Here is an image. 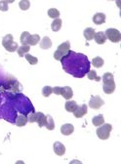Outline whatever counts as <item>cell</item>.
<instances>
[{"instance_id":"cell-1","label":"cell","mask_w":121,"mask_h":164,"mask_svg":"<svg viewBox=\"0 0 121 164\" xmlns=\"http://www.w3.org/2000/svg\"><path fill=\"white\" fill-rule=\"evenodd\" d=\"M111 130L112 126L110 124H103L97 129V135L101 140H108Z\"/></svg>"},{"instance_id":"cell-2","label":"cell","mask_w":121,"mask_h":164,"mask_svg":"<svg viewBox=\"0 0 121 164\" xmlns=\"http://www.w3.org/2000/svg\"><path fill=\"white\" fill-rule=\"evenodd\" d=\"M106 37L108 38L111 42L118 43L121 41V33L119 30H115V28H108L106 30Z\"/></svg>"},{"instance_id":"cell-3","label":"cell","mask_w":121,"mask_h":164,"mask_svg":"<svg viewBox=\"0 0 121 164\" xmlns=\"http://www.w3.org/2000/svg\"><path fill=\"white\" fill-rule=\"evenodd\" d=\"M105 105V102L100 96H93L91 98L90 102H89V106L93 109H99Z\"/></svg>"},{"instance_id":"cell-4","label":"cell","mask_w":121,"mask_h":164,"mask_svg":"<svg viewBox=\"0 0 121 164\" xmlns=\"http://www.w3.org/2000/svg\"><path fill=\"white\" fill-rule=\"evenodd\" d=\"M87 113H88V106L86 105H82L80 106H77V108L75 109L73 114L76 118H81V117L85 116Z\"/></svg>"},{"instance_id":"cell-5","label":"cell","mask_w":121,"mask_h":164,"mask_svg":"<svg viewBox=\"0 0 121 164\" xmlns=\"http://www.w3.org/2000/svg\"><path fill=\"white\" fill-rule=\"evenodd\" d=\"M53 149H54V152L57 155H59V156H62V155H64L65 153V146L60 142L55 143L53 146Z\"/></svg>"},{"instance_id":"cell-6","label":"cell","mask_w":121,"mask_h":164,"mask_svg":"<svg viewBox=\"0 0 121 164\" xmlns=\"http://www.w3.org/2000/svg\"><path fill=\"white\" fill-rule=\"evenodd\" d=\"M74 131V127L72 124H64L61 127V133L63 135H65V136H70L73 133Z\"/></svg>"},{"instance_id":"cell-7","label":"cell","mask_w":121,"mask_h":164,"mask_svg":"<svg viewBox=\"0 0 121 164\" xmlns=\"http://www.w3.org/2000/svg\"><path fill=\"white\" fill-rule=\"evenodd\" d=\"M106 15L103 13H97L93 17V22L95 25H103L106 23Z\"/></svg>"},{"instance_id":"cell-8","label":"cell","mask_w":121,"mask_h":164,"mask_svg":"<svg viewBox=\"0 0 121 164\" xmlns=\"http://www.w3.org/2000/svg\"><path fill=\"white\" fill-rule=\"evenodd\" d=\"M62 95L65 100H70L73 96V91L70 86H65V87H62Z\"/></svg>"},{"instance_id":"cell-9","label":"cell","mask_w":121,"mask_h":164,"mask_svg":"<svg viewBox=\"0 0 121 164\" xmlns=\"http://www.w3.org/2000/svg\"><path fill=\"white\" fill-rule=\"evenodd\" d=\"M39 45H40V48H41V49H44V50H48V49H50L52 47L53 43H52L51 39L49 38L48 36H45V37H43L42 40L40 41Z\"/></svg>"},{"instance_id":"cell-10","label":"cell","mask_w":121,"mask_h":164,"mask_svg":"<svg viewBox=\"0 0 121 164\" xmlns=\"http://www.w3.org/2000/svg\"><path fill=\"white\" fill-rule=\"evenodd\" d=\"M94 39H95V41H96V43H98V44H100V45L105 44L106 41V34H105V32H103V31H100V32L95 33Z\"/></svg>"},{"instance_id":"cell-11","label":"cell","mask_w":121,"mask_h":164,"mask_svg":"<svg viewBox=\"0 0 121 164\" xmlns=\"http://www.w3.org/2000/svg\"><path fill=\"white\" fill-rule=\"evenodd\" d=\"M35 122H37L39 127L45 126L46 123V115H44L42 113H35Z\"/></svg>"},{"instance_id":"cell-12","label":"cell","mask_w":121,"mask_h":164,"mask_svg":"<svg viewBox=\"0 0 121 164\" xmlns=\"http://www.w3.org/2000/svg\"><path fill=\"white\" fill-rule=\"evenodd\" d=\"M70 49V41H65L64 43H62L61 45H59V47H58L57 50L59 51V52H61V53H63L65 56V55L68 53Z\"/></svg>"},{"instance_id":"cell-13","label":"cell","mask_w":121,"mask_h":164,"mask_svg":"<svg viewBox=\"0 0 121 164\" xmlns=\"http://www.w3.org/2000/svg\"><path fill=\"white\" fill-rule=\"evenodd\" d=\"M77 103L76 102H74V101H68L67 103H65V108L67 111H70V113H74L75 111V109L77 108Z\"/></svg>"},{"instance_id":"cell-14","label":"cell","mask_w":121,"mask_h":164,"mask_svg":"<svg viewBox=\"0 0 121 164\" xmlns=\"http://www.w3.org/2000/svg\"><path fill=\"white\" fill-rule=\"evenodd\" d=\"M92 123H93V125L96 126V127H99V126L103 125V123H105L103 115V114H99V115H97V116H94L93 119H92Z\"/></svg>"},{"instance_id":"cell-15","label":"cell","mask_w":121,"mask_h":164,"mask_svg":"<svg viewBox=\"0 0 121 164\" xmlns=\"http://www.w3.org/2000/svg\"><path fill=\"white\" fill-rule=\"evenodd\" d=\"M95 30L94 28L92 27H87L86 30H84V32H83V35H84L85 39L88 40V41H90V40H92L94 38V35H95Z\"/></svg>"},{"instance_id":"cell-16","label":"cell","mask_w":121,"mask_h":164,"mask_svg":"<svg viewBox=\"0 0 121 164\" xmlns=\"http://www.w3.org/2000/svg\"><path fill=\"white\" fill-rule=\"evenodd\" d=\"M62 24H63V21L60 18L59 19H55L53 21V23H52V25H51L52 30L55 31V32L59 31L61 28H62Z\"/></svg>"},{"instance_id":"cell-17","label":"cell","mask_w":121,"mask_h":164,"mask_svg":"<svg viewBox=\"0 0 121 164\" xmlns=\"http://www.w3.org/2000/svg\"><path fill=\"white\" fill-rule=\"evenodd\" d=\"M45 126H46V128H47L48 130H50V131L54 130V128H55V122H54L53 117L50 116V115H46Z\"/></svg>"},{"instance_id":"cell-18","label":"cell","mask_w":121,"mask_h":164,"mask_svg":"<svg viewBox=\"0 0 121 164\" xmlns=\"http://www.w3.org/2000/svg\"><path fill=\"white\" fill-rule=\"evenodd\" d=\"M30 51V45H23V46H21V47H19L18 50H17L20 57H24L25 55L27 54Z\"/></svg>"},{"instance_id":"cell-19","label":"cell","mask_w":121,"mask_h":164,"mask_svg":"<svg viewBox=\"0 0 121 164\" xmlns=\"http://www.w3.org/2000/svg\"><path fill=\"white\" fill-rule=\"evenodd\" d=\"M103 84H110V83H113L114 82L113 74L110 72L105 73L103 76Z\"/></svg>"},{"instance_id":"cell-20","label":"cell","mask_w":121,"mask_h":164,"mask_svg":"<svg viewBox=\"0 0 121 164\" xmlns=\"http://www.w3.org/2000/svg\"><path fill=\"white\" fill-rule=\"evenodd\" d=\"M31 34L27 31H24L21 35V42L23 43V45H30V39Z\"/></svg>"},{"instance_id":"cell-21","label":"cell","mask_w":121,"mask_h":164,"mask_svg":"<svg viewBox=\"0 0 121 164\" xmlns=\"http://www.w3.org/2000/svg\"><path fill=\"white\" fill-rule=\"evenodd\" d=\"M103 92L106 94H112L115 90V83H110V84H103Z\"/></svg>"},{"instance_id":"cell-22","label":"cell","mask_w":121,"mask_h":164,"mask_svg":"<svg viewBox=\"0 0 121 164\" xmlns=\"http://www.w3.org/2000/svg\"><path fill=\"white\" fill-rule=\"evenodd\" d=\"M27 123V117L25 116V115H19L18 118L16 120V124L17 126H19V127H23V126H25V124Z\"/></svg>"},{"instance_id":"cell-23","label":"cell","mask_w":121,"mask_h":164,"mask_svg":"<svg viewBox=\"0 0 121 164\" xmlns=\"http://www.w3.org/2000/svg\"><path fill=\"white\" fill-rule=\"evenodd\" d=\"M103 64H105V62H103V60L101 58V57H96V58H94L92 60V65H94L95 68H102Z\"/></svg>"},{"instance_id":"cell-24","label":"cell","mask_w":121,"mask_h":164,"mask_svg":"<svg viewBox=\"0 0 121 164\" xmlns=\"http://www.w3.org/2000/svg\"><path fill=\"white\" fill-rule=\"evenodd\" d=\"M48 16L50 17L51 19H59L60 12L56 8H51V9L48 10Z\"/></svg>"},{"instance_id":"cell-25","label":"cell","mask_w":121,"mask_h":164,"mask_svg":"<svg viewBox=\"0 0 121 164\" xmlns=\"http://www.w3.org/2000/svg\"><path fill=\"white\" fill-rule=\"evenodd\" d=\"M13 39H14V37L12 34H7V35H5L3 37V39H2V45H3V47H6L7 45H9L10 43H12Z\"/></svg>"},{"instance_id":"cell-26","label":"cell","mask_w":121,"mask_h":164,"mask_svg":"<svg viewBox=\"0 0 121 164\" xmlns=\"http://www.w3.org/2000/svg\"><path fill=\"white\" fill-rule=\"evenodd\" d=\"M40 41V36L38 34H31L30 39V45H36L38 44Z\"/></svg>"},{"instance_id":"cell-27","label":"cell","mask_w":121,"mask_h":164,"mask_svg":"<svg viewBox=\"0 0 121 164\" xmlns=\"http://www.w3.org/2000/svg\"><path fill=\"white\" fill-rule=\"evenodd\" d=\"M87 76H88V78L90 80H96V81H100V80H101V77L97 75V72L94 70H92L89 71L88 74H87Z\"/></svg>"},{"instance_id":"cell-28","label":"cell","mask_w":121,"mask_h":164,"mask_svg":"<svg viewBox=\"0 0 121 164\" xmlns=\"http://www.w3.org/2000/svg\"><path fill=\"white\" fill-rule=\"evenodd\" d=\"M19 6L22 10L25 11L30 7V2L28 1V0H22V1H20Z\"/></svg>"},{"instance_id":"cell-29","label":"cell","mask_w":121,"mask_h":164,"mask_svg":"<svg viewBox=\"0 0 121 164\" xmlns=\"http://www.w3.org/2000/svg\"><path fill=\"white\" fill-rule=\"evenodd\" d=\"M5 49H6L7 51H9V52H15L18 50V48H19V46H18V43H16V42H12V43H10L9 45H7L6 47H4Z\"/></svg>"},{"instance_id":"cell-30","label":"cell","mask_w":121,"mask_h":164,"mask_svg":"<svg viewBox=\"0 0 121 164\" xmlns=\"http://www.w3.org/2000/svg\"><path fill=\"white\" fill-rule=\"evenodd\" d=\"M25 59H27V61L30 63V65H36L37 63H38V59L35 58V57L31 56L30 54H25Z\"/></svg>"},{"instance_id":"cell-31","label":"cell","mask_w":121,"mask_h":164,"mask_svg":"<svg viewBox=\"0 0 121 164\" xmlns=\"http://www.w3.org/2000/svg\"><path fill=\"white\" fill-rule=\"evenodd\" d=\"M52 89H53V88H51L50 86H45V87H43L42 95L44 97H49L52 93H53V90H52Z\"/></svg>"},{"instance_id":"cell-32","label":"cell","mask_w":121,"mask_h":164,"mask_svg":"<svg viewBox=\"0 0 121 164\" xmlns=\"http://www.w3.org/2000/svg\"><path fill=\"white\" fill-rule=\"evenodd\" d=\"M8 10V2L7 1H0V11L6 12Z\"/></svg>"},{"instance_id":"cell-33","label":"cell","mask_w":121,"mask_h":164,"mask_svg":"<svg viewBox=\"0 0 121 164\" xmlns=\"http://www.w3.org/2000/svg\"><path fill=\"white\" fill-rule=\"evenodd\" d=\"M63 57H65V55L63 53H61V52H59L58 50L54 53V58L55 60H57V61H61V60L63 59Z\"/></svg>"},{"instance_id":"cell-34","label":"cell","mask_w":121,"mask_h":164,"mask_svg":"<svg viewBox=\"0 0 121 164\" xmlns=\"http://www.w3.org/2000/svg\"><path fill=\"white\" fill-rule=\"evenodd\" d=\"M52 90H53V93L56 94V95H61V94H62V87H58V86H57V87H54Z\"/></svg>"},{"instance_id":"cell-35","label":"cell","mask_w":121,"mask_h":164,"mask_svg":"<svg viewBox=\"0 0 121 164\" xmlns=\"http://www.w3.org/2000/svg\"><path fill=\"white\" fill-rule=\"evenodd\" d=\"M27 121H28V122H30V123L35 122V113L30 114V115L27 117Z\"/></svg>"}]
</instances>
